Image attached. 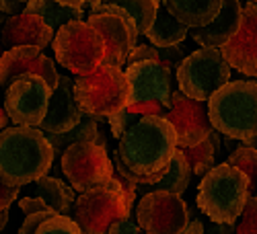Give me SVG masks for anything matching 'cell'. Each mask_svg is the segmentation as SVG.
<instances>
[{
  "mask_svg": "<svg viewBox=\"0 0 257 234\" xmlns=\"http://www.w3.org/2000/svg\"><path fill=\"white\" fill-rule=\"evenodd\" d=\"M101 3H103V0H87V7H89V11H93V9H97Z\"/></svg>",
  "mask_w": 257,
  "mask_h": 234,
  "instance_id": "obj_43",
  "label": "cell"
},
{
  "mask_svg": "<svg viewBox=\"0 0 257 234\" xmlns=\"http://www.w3.org/2000/svg\"><path fill=\"white\" fill-rule=\"evenodd\" d=\"M132 205L119 181L113 177L105 185L76 195L72 220L82 234H107L113 224L132 216Z\"/></svg>",
  "mask_w": 257,
  "mask_h": 234,
  "instance_id": "obj_6",
  "label": "cell"
},
{
  "mask_svg": "<svg viewBox=\"0 0 257 234\" xmlns=\"http://www.w3.org/2000/svg\"><path fill=\"white\" fill-rule=\"evenodd\" d=\"M165 119L175 127L179 148L196 146L214 132L208 117V103L189 99L181 91L171 93V109Z\"/></svg>",
  "mask_w": 257,
  "mask_h": 234,
  "instance_id": "obj_14",
  "label": "cell"
},
{
  "mask_svg": "<svg viewBox=\"0 0 257 234\" xmlns=\"http://www.w3.org/2000/svg\"><path fill=\"white\" fill-rule=\"evenodd\" d=\"M19 193H21L19 187H9V185H5V183H0V211L9 209V207L17 201Z\"/></svg>",
  "mask_w": 257,
  "mask_h": 234,
  "instance_id": "obj_38",
  "label": "cell"
},
{
  "mask_svg": "<svg viewBox=\"0 0 257 234\" xmlns=\"http://www.w3.org/2000/svg\"><path fill=\"white\" fill-rule=\"evenodd\" d=\"M255 7H257V5H255Z\"/></svg>",
  "mask_w": 257,
  "mask_h": 234,
  "instance_id": "obj_49",
  "label": "cell"
},
{
  "mask_svg": "<svg viewBox=\"0 0 257 234\" xmlns=\"http://www.w3.org/2000/svg\"><path fill=\"white\" fill-rule=\"evenodd\" d=\"M23 74H37L41 76L50 89L54 91L58 87V68L54 60H50L41 50L33 48V46H19L13 50H7L5 56L0 58V87L5 91L9 89V84L23 76Z\"/></svg>",
  "mask_w": 257,
  "mask_h": 234,
  "instance_id": "obj_15",
  "label": "cell"
},
{
  "mask_svg": "<svg viewBox=\"0 0 257 234\" xmlns=\"http://www.w3.org/2000/svg\"><path fill=\"white\" fill-rule=\"evenodd\" d=\"M60 166L66 175L70 187L78 193L91 191L113 179V160L107 154V148L95 142L70 144L60 156Z\"/></svg>",
  "mask_w": 257,
  "mask_h": 234,
  "instance_id": "obj_11",
  "label": "cell"
},
{
  "mask_svg": "<svg viewBox=\"0 0 257 234\" xmlns=\"http://www.w3.org/2000/svg\"><path fill=\"white\" fill-rule=\"evenodd\" d=\"M33 234H82L78 224L70 216H52L41 224Z\"/></svg>",
  "mask_w": 257,
  "mask_h": 234,
  "instance_id": "obj_29",
  "label": "cell"
},
{
  "mask_svg": "<svg viewBox=\"0 0 257 234\" xmlns=\"http://www.w3.org/2000/svg\"><path fill=\"white\" fill-rule=\"evenodd\" d=\"M101 5H115V7L123 9L134 19L138 35H146V31L155 23V17L159 11V5L155 0H103Z\"/></svg>",
  "mask_w": 257,
  "mask_h": 234,
  "instance_id": "obj_27",
  "label": "cell"
},
{
  "mask_svg": "<svg viewBox=\"0 0 257 234\" xmlns=\"http://www.w3.org/2000/svg\"><path fill=\"white\" fill-rule=\"evenodd\" d=\"M181 234H234V224H216L210 218H194Z\"/></svg>",
  "mask_w": 257,
  "mask_h": 234,
  "instance_id": "obj_30",
  "label": "cell"
},
{
  "mask_svg": "<svg viewBox=\"0 0 257 234\" xmlns=\"http://www.w3.org/2000/svg\"><path fill=\"white\" fill-rule=\"evenodd\" d=\"M226 164L239 168V171L249 179V191L257 193V148L245 146L243 142L230 152Z\"/></svg>",
  "mask_w": 257,
  "mask_h": 234,
  "instance_id": "obj_28",
  "label": "cell"
},
{
  "mask_svg": "<svg viewBox=\"0 0 257 234\" xmlns=\"http://www.w3.org/2000/svg\"><path fill=\"white\" fill-rule=\"evenodd\" d=\"M189 181H191V166H189L187 158L183 156L181 148H177L167 166V171L153 187H155V191H169V193L181 195L189 187Z\"/></svg>",
  "mask_w": 257,
  "mask_h": 234,
  "instance_id": "obj_26",
  "label": "cell"
},
{
  "mask_svg": "<svg viewBox=\"0 0 257 234\" xmlns=\"http://www.w3.org/2000/svg\"><path fill=\"white\" fill-rule=\"evenodd\" d=\"M179 148L177 132L165 117L144 115L117 140V156L142 185H155Z\"/></svg>",
  "mask_w": 257,
  "mask_h": 234,
  "instance_id": "obj_1",
  "label": "cell"
},
{
  "mask_svg": "<svg viewBox=\"0 0 257 234\" xmlns=\"http://www.w3.org/2000/svg\"><path fill=\"white\" fill-rule=\"evenodd\" d=\"M125 78L130 82V105L132 113L165 117L171 109L173 93V72L161 62H134L125 66Z\"/></svg>",
  "mask_w": 257,
  "mask_h": 234,
  "instance_id": "obj_7",
  "label": "cell"
},
{
  "mask_svg": "<svg viewBox=\"0 0 257 234\" xmlns=\"http://www.w3.org/2000/svg\"><path fill=\"white\" fill-rule=\"evenodd\" d=\"M0 31H3V39H5L7 50L19 48V46H33V48L44 52L48 46H52L54 35H56V31L44 19L29 15V13L7 17Z\"/></svg>",
  "mask_w": 257,
  "mask_h": 234,
  "instance_id": "obj_18",
  "label": "cell"
},
{
  "mask_svg": "<svg viewBox=\"0 0 257 234\" xmlns=\"http://www.w3.org/2000/svg\"><path fill=\"white\" fill-rule=\"evenodd\" d=\"M74 99L82 115L109 117L130 105V82L125 72L115 66H101L89 74H80L72 82Z\"/></svg>",
  "mask_w": 257,
  "mask_h": 234,
  "instance_id": "obj_5",
  "label": "cell"
},
{
  "mask_svg": "<svg viewBox=\"0 0 257 234\" xmlns=\"http://www.w3.org/2000/svg\"><path fill=\"white\" fill-rule=\"evenodd\" d=\"M33 195L44 199L46 205L58 216H68L76 203L74 189L70 185H66L62 179H56L52 175H46L39 181H35V193Z\"/></svg>",
  "mask_w": 257,
  "mask_h": 234,
  "instance_id": "obj_21",
  "label": "cell"
},
{
  "mask_svg": "<svg viewBox=\"0 0 257 234\" xmlns=\"http://www.w3.org/2000/svg\"><path fill=\"white\" fill-rule=\"evenodd\" d=\"M138 119H140V115H138V113H132L127 107L121 109V111H117V113H113V115H109V117H107V121H109L111 136H113L115 140H119Z\"/></svg>",
  "mask_w": 257,
  "mask_h": 234,
  "instance_id": "obj_31",
  "label": "cell"
},
{
  "mask_svg": "<svg viewBox=\"0 0 257 234\" xmlns=\"http://www.w3.org/2000/svg\"><path fill=\"white\" fill-rule=\"evenodd\" d=\"M247 3H253V5H257V0H247Z\"/></svg>",
  "mask_w": 257,
  "mask_h": 234,
  "instance_id": "obj_46",
  "label": "cell"
},
{
  "mask_svg": "<svg viewBox=\"0 0 257 234\" xmlns=\"http://www.w3.org/2000/svg\"><path fill=\"white\" fill-rule=\"evenodd\" d=\"M234 234H257V197H249L241 218L234 224Z\"/></svg>",
  "mask_w": 257,
  "mask_h": 234,
  "instance_id": "obj_32",
  "label": "cell"
},
{
  "mask_svg": "<svg viewBox=\"0 0 257 234\" xmlns=\"http://www.w3.org/2000/svg\"><path fill=\"white\" fill-rule=\"evenodd\" d=\"M107 234H146V232H144V230L138 226V222H134L132 216H130V218H125V220L113 224L111 230L107 232Z\"/></svg>",
  "mask_w": 257,
  "mask_h": 234,
  "instance_id": "obj_37",
  "label": "cell"
},
{
  "mask_svg": "<svg viewBox=\"0 0 257 234\" xmlns=\"http://www.w3.org/2000/svg\"><path fill=\"white\" fill-rule=\"evenodd\" d=\"M7 222H9V209L0 211V232H3L7 228Z\"/></svg>",
  "mask_w": 257,
  "mask_h": 234,
  "instance_id": "obj_42",
  "label": "cell"
},
{
  "mask_svg": "<svg viewBox=\"0 0 257 234\" xmlns=\"http://www.w3.org/2000/svg\"><path fill=\"white\" fill-rule=\"evenodd\" d=\"M159 56H161V64H165V66H167L171 72H173V70L177 72L179 64H181L189 54H187V46H185V41H183V44H177V46L159 50Z\"/></svg>",
  "mask_w": 257,
  "mask_h": 234,
  "instance_id": "obj_33",
  "label": "cell"
},
{
  "mask_svg": "<svg viewBox=\"0 0 257 234\" xmlns=\"http://www.w3.org/2000/svg\"><path fill=\"white\" fill-rule=\"evenodd\" d=\"M220 150V138L218 132L214 130L204 142L191 146V148H181L183 156L187 158L191 166V175L196 177H206L214 166H216V154Z\"/></svg>",
  "mask_w": 257,
  "mask_h": 234,
  "instance_id": "obj_25",
  "label": "cell"
},
{
  "mask_svg": "<svg viewBox=\"0 0 257 234\" xmlns=\"http://www.w3.org/2000/svg\"><path fill=\"white\" fill-rule=\"evenodd\" d=\"M241 17H243V5L239 0H222L220 13L210 25L200 29H189V37L202 48H216L220 50L234 37V33L241 27Z\"/></svg>",
  "mask_w": 257,
  "mask_h": 234,
  "instance_id": "obj_19",
  "label": "cell"
},
{
  "mask_svg": "<svg viewBox=\"0 0 257 234\" xmlns=\"http://www.w3.org/2000/svg\"><path fill=\"white\" fill-rule=\"evenodd\" d=\"M5 52H7V46H5V39H3V31H0V58L5 56Z\"/></svg>",
  "mask_w": 257,
  "mask_h": 234,
  "instance_id": "obj_44",
  "label": "cell"
},
{
  "mask_svg": "<svg viewBox=\"0 0 257 234\" xmlns=\"http://www.w3.org/2000/svg\"><path fill=\"white\" fill-rule=\"evenodd\" d=\"M21 3H25V5H27V3H31V0H21Z\"/></svg>",
  "mask_w": 257,
  "mask_h": 234,
  "instance_id": "obj_47",
  "label": "cell"
},
{
  "mask_svg": "<svg viewBox=\"0 0 257 234\" xmlns=\"http://www.w3.org/2000/svg\"><path fill=\"white\" fill-rule=\"evenodd\" d=\"M155 3H157V5H159V7H161V0H155Z\"/></svg>",
  "mask_w": 257,
  "mask_h": 234,
  "instance_id": "obj_48",
  "label": "cell"
},
{
  "mask_svg": "<svg viewBox=\"0 0 257 234\" xmlns=\"http://www.w3.org/2000/svg\"><path fill=\"white\" fill-rule=\"evenodd\" d=\"M212 127L228 140L257 138V80H230L208 101Z\"/></svg>",
  "mask_w": 257,
  "mask_h": 234,
  "instance_id": "obj_3",
  "label": "cell"
},
{
  "mask_svg": "<svg viewBox=\"0 0 257 234\" xmlns=\"http://www.w3.org/2000/svg\"><path fill=\"white\" fill-rule=\"evenodd\" d=\"M52 48L56 62L76 76L97 70L105 58L103 37L87 21H70L60 27Z\"/></svg>",
  "mask_w": 257,
  "mask_h": 234,
  "instance_id": "obj_8",
  "label": "cell"
},
{
  "mask_svg": "<svg viewBox=\"0 0 257 234\" xmlns=\"http://www.w3.org/2000/svg\"><path fill=\"white\" fill-rule=\"evenodd\" d=\"M99 123H101L99 117L84 115L82 121L76 127H72L70 132H66V134H46L52 150H54V158L62 156L64 150H66L70 144H76V142H95V144L105 148V136L101 134Z\"/></svg>",
  "mask_w": 257,
  "mask_h": 234,
  "instance_id": "obj_22",
  "label": "cell"
},
{
  "mask_svg": "<svg viewBox=\"0 0 257 234\" xmlns=\"http://www.w3.org/2000/svg\"><path fill=\"white\" fill-rule=\"evenodd\" d=\"M5 21H7V17H5L3 13H0V27H3V25H5Z\"/></svg>",
  "mask_w": 257,
  "mask_h": 234,
  "instance_id": "obj_45",
  "label": "cell"
},
{
  "mask_svg": "<svg viewBox=\"0 0 257 234\" xmlns=\"http://www.w3.org/2000/svg\"><path fill=\"white\" fill-rule=\"evenodd\" d=\"M5 89L0 87V93H3ZM9 123H11V119H9V115H7V111H5V105H0V132L3 130H7L9 127Z\"/></svg>",
  "mask_w": 257,
  "mask_h": 234,
  "instance_id": "obj_41",
  "label": "cell"
},
{
  "mask_svg": "<svg viewBox=\"0 0 257 234\" xmlns=\"http://www.w3.org/2000/svg\"><path fill=\"white\" fill-rule=\"evenodd\" d=\"M136 222L146 234H181L187 226V203L169 191H148L136 205Z\"/></svg>",
  "mask_w": 257,
  "mask_h": 234,
  "instance_id": "obj_13",
  "label": "cell"
},
{
  "mask_svg": "<svg viewBox=\"0 0 257 234\" xmlns=\"http://www.w3.org/2000/svg\"><path fill=\"white\" fill-rule=\"evenodd\" d=\"M23 13H29V15L44 19L54 31H58L60 27L70 23V21H84V11L82 9L62 7V5L56 3V0H31V3L25 5Z\"/></svg>",
  "mask_w": 257,
  "mask_h": 234,
  "instance_id": "obj_24",
  "label": "cell"
},
{
  "mask_svg": "<svg viewBox=\"0 0 257 234\" xmlns=\"http://www.w3.org/2000/svg\"><path fill=\"white\" fill-rule=\"evenodd\" d=\"M52 216H56L54 211H39V214H31V216H27L25 222H23V226L19 228L17 234H33L41 224H44L48 218H52Z\"/></svg>",
  "mask_w": 257,
  "mask_h": 234,
  "instance_id": "obj_35",
  "label": "cell"
},
{
  "mask_svg": "<svg viewBox=\"0 0 257 234\" xmlns=\"http://www.w3.org/2000/svg\"><path fill=\"white\" fill-rule=\"evenodd\" d=\"M72 82H74L72 76L66 74L58 76V87L52 91L48 113L37 130H41L44 134H66L82 121L84 115L74 99Z\"/></svg>",
  "mask_w": 257,
  "mask_h": 234,
  "instance_id": "obj_17",
  "label": "cell"
},
{
  "mask_svg": "<svg viewBox=\"0 0 257 234\" xmlns=\"http://www.w3.org/2000/svg\"><path fill=\"white\" fill-rule=\"evenodd\" d=\"M161 7L187 29H200L216 19L222 0H161Z\"/></svg>",
  "mask_w": 257,
  "mask_h": 234,
  "instance_id": "obj_20",
  "label": "cell"
},
{
  "mask_svg": "<svg viewBox=\"0 0 257 234\" xmlns=\"http://www.w3.org/2000/svg\"><path fill=\"white\" fill-rule=\"evenodd\" d=\"M87 23H91L105 44L103 64L107 66H127V56L138 46V29L134 19L115 5H99L89 11Z\"/></svg>",
  "mask_w": 257,
  "mask_h": 234,
  "instance_id": "obj_10",
  "label": "cell"
},
{
  "mask_svg": "<svg viewBox=\"0 0 257 234\" xmlns=\"http://www.w3.org/2000/svg\"><path fill=\"white\" fill-rule=\"evenodd\" d=\"M54 150L37 127L13 125L0 132V183L23 187L50 173Z\"/></svg>",
  "mask_w": 257,
  "mask_h": 234,
  "instance_id": "obj_2",
  "label": "cell"
},
{
  "mask_svg": "<svg viewBox=\"0 0 257 234\" xmlns=\"http://www.w3.org/2000/svg\"><path fill=\"white\" fill-rule=\"evenodd\" d=\"M56 3L62 7H68V9H82V11L87 7V0H56Z\"/></svg>",
  "mask_w": 257,
  "mask_h": 234,
  "instance_id": "obj_40",
  "label": "cell"
},
{
  "mask_svg": "<svg viewBox=\"0 0 257 234\" xmlns=\"http://www.w3.org/2000/svg\"><path fill=\"white\" fill-rule=\"evenodd\" d=\"M226 82H230V66L216 48H200L191 52L177 68L179 91L194 101L208 103Z\"/></svg>",
  "mask_w": 257,
  "mask_h": 234,
  "instance_id": "obj_9",
  "label": "cell"
},
{
  "mask_svg": "<svg viewBox=\"0 0 257 234\" xmlns=\"http://www.w3.org/2000/svg\"><path fill=\"white\" fill-rule=\"evenodd\" d=\"M19 207H21V211H23L25 216H31V214H39V211H52L48 205H46V201L41 199V197H37V195H29V197H23L19 201Z\"/></svg>",
  "mask_w": 257,
  "mask_h": 234,
  "instance_id": "obj_36",
  "label": "cell"
},
{
  "mask_svg": "<svg viewBox=\"0 0 257 234\" xmlns=\"http://www.w3.org/2000/svg\"><path fill=\"white\" fill-rule=\"evenodd\" d=\"M52 89L37 74L15 78L5 91V111L15 125L39 127L48 113Z\"/></svg>",
  "mask_w": 257,
  "mask_h": 234,
  "instance_id": "obj_12",
  "label": "cell"
},
{
  "mask_svg": "<svg viewBox=\"0 0 257 234\" xmlns=\"http://www.w3.org/2000/svg\"><path fill=\"white\" fill-rule=\"evenodd\" d=\"M187 33H189V29L185 25H181L175 17H171L165 7H159L155 23L151 25V29L146 31V39H148L151 46L163 50V48L183 44V41L187 39Z\"/></svg>",
  "mask_w": 257,
  "mask_h": 234,
  "instance_id": "obj_23",
  "label": "cell"
},
{
  "mask_svg": "<svg viewBox=\"0 0 257 234\" xmlns=\"http://www.w3.org/2000/svg\"><path fill=\"white\" fill-rule=\"evenodd\" d=\"M161 62V56H159V48L151 46V44H138L132 54L127 56V64H134V62Z\"/></svg>",
  "mask_w": 257,
  "mask_h": 234,
  "instance_id": "obj_34",
  "label": "cell"
},
{
  "mask_svg": "<svg viewBox=\"0 0 257 234\" xmlns=\"http://www.w3.org/2000/svg\"><path fill=\"white\" fill-rule=\"evenodd\" d=\"M220 54L230 68L257 78V7L253 3L243 7L241 27L228 44L220 48Z\"/></svg>",
  "mask_w": 257,
  "mask_h": 234,
  "instance_id": "obj_16",
  "label": "cell"
},
{
  "mask_svg": "<svg viewBox=\"0 0 257 234\" xmlns=\"http://www.w3.org/2000/svg\"><path fill=\"white\" fill-rule=\"evenodd\" d=\"M25 11V3L21 0H0V13L5 17H15Z\"/></svg>",
  "mask_w": 257,
  "mask_h": 234,
  "instance_id": "obj_39",
  "label": "cell"
},
{
  "mask_svg": "<svg viewBox=\"0 0 257 234\" xmlns=\"http://www.w3.org/2000/svg\"><path fill=\"white\" fill-rule=\"evenodd\" d=\"M251 197L249 179L230 164H216L202 177L196 203L200 211L216 224H237Z\"/></svg>",
  "mask_w": 257,
  "mask_h": 234,
  "instance_id": "obj_4",
  "label": "cell"
}]
</instances>
